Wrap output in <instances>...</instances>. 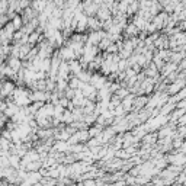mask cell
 Returning <instances> with one entry per match:
<instances>
[{"instance_id":"cell-1","label":"cell","mask_w":186,"mask_h":186,"mask_svg":"<svg viewBox=\"0 0 186 186\" xmlns=\"http://www.w3.org/2000/svg\"><path fill=\"white\" fill-rule=\"evenodd\" d=\"M9 12V0H0V15Z\"/></svg>"},{"instance_id":"cell-2","label":"cell","mask_w":186,"mask_h":186,"mask_svg":"<svg viewBox=\"0 0 186 186\" xmlns=\"http://www.w3.org/2000/svg\"><path fill=\"white\" fill-rule=\"evenodd\" d=\"M12 23H13V28H15V29H19L21 25H22V17H21V16H13Z\"/></svg>"}]
</instances>
